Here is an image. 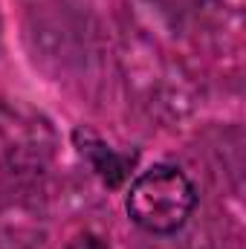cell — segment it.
Returning a JSON list of instances; mask_svg holds the SVG:
<instances>
[{
    "label": "cell",
    "instance_id": "obj_1",
    "mask_svg": "<svg viewBox=\"0 0 246 249\" xmlns=\"http://www.w3.org/2000/svg\"><path fill=\"white\" fill-rule=\"evenodd\" d=\"M197 206V188L183 168L157 162L145 168L124 197V212L133 226L148 235H174Z\"/></svg>",
    "mask_w": 246,
    "mask_h": 249
}]
</instances>
